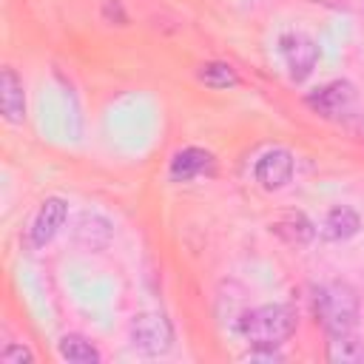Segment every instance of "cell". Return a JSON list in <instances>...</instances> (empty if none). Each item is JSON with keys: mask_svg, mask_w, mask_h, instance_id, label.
Returning <instances> with one entry per match:
<instances>
[{"mask_svg": "<svg viewBox=\"0 0 364 364\" xmlns=\"http://www.w3.org/2000/svg\"><path fill=\"white\" fill-rule=\"evenodd\" d=\"M296 330V313L287 304H262L239 318V333L250 347H279Z\"/></svg>", "mask_w": 364, "mask_h": 364, "instance_id": "6da1fadb", "label": "cell"}, {"mask_svg": "<svg viewBox=\"0 0 364 364\" xmlns=\"http://www.w3.org/2000/svg\"><path fill=\"white\" fill-rule=\"evenodd\" d=\"M57 350L65 361H74V364H97L100 361V350L82 336H63Z\"/></svg>", "mask_w": 364, "mask_h": 364, "instance_id": "9a60e30c", "label": "cell"}, {"mask_svg": "<svg viewBox=\"0 0 364 364\" xmlns=\"http://www.w3.org/2000/svg\"><path fill=\"white\" fill-rule=\"evenodd\" d=\"M245 358L247 361H267V364H273V361H282V353L276 347H250V353Z\"/></svg>", "mask_w": 364, "mask_h": 364, "instance_id": "e0dca14e", "label": "cell"}, {"mask_svg": "<svg viewBox=\"0 0 364 364\" xmlns=\"http://www.w3.org/2000/svg\"><path fill=\"white\" fill-rule=\"evenodd\" d=\"M327 358L336 364L364 361V344L353 333H333L327 341Z\"/></svg>", "mask_w": 364, "mask_h": 364, "instance_id": "7c38bea8", "label": "cell"}, {"mask_svg": "<svg viewBox=\"0 0 364 364\" xmlns=\"http://www.w3.org/2000/svg\"><path fill=\"white\" fill-rule=\"evenodd\" d=\"M199 82H205L208 88H216V91H225V88H233L239 85V74L230 63H222V60H210V63H202L199 71H196Z\"/></svg>", "mask_w": 364, "mask_h": 364, "instance_id": "4fadbf2b", "label": "cell"}, {"mask_svg": "<svg viewBox=\"0 0 364 364\" xmlns=\"http://www.w3.org/2000/svg\"><path fill=\"white\" fill-rule=\"evenodd\" d=\"M353 102H355V88H353L347 80L324 82L321 88H316V91L307 94V105H310L316 114L327 117V119L350 114Z\"/></svg>", "mask_w": 364, "mask_h": 364, "instance_id": "5b68a950", "label": "cell"}, {"mask_svg": "<svg viewBox=\"0 0 364 364\" xmlns=\"http://www.w3.org/2000/svg\"><path fill=\"white\" fill-rule=\"evenodd\" d=\"M0 361L3 364H31L34 361V353L28 347H20V344H11L0 353Z\"/></svg>", "mask_w": 364, "mask_h": 364, "instance_id": "2e32d148", "label": "cell"}, {"mask_svg": "<svg viewBox=\"0 0 364 364\" xmlns=\"http://www.w3.org/2000/svg\"><path fill=\"white\" fill-rule=\"evenodd\" d=\"M316 316L321 318L327 336L333 333H353L358 321V296L344 282H327L313 296Z\"/></svg>", "mask_w": 364, "mask_h": 364, "instance_id": "7a4b0ae2", "label": "cell"}, {"mask_svg": "<svg viewBox=\"0 0 364 364\" xmlns=\"http://www.w3.org/2000/svg\"><path fill=\"white\" fill-rule=\"evenodd\" d=\"M279 54H282V63H284L290 80H296V82L307 80L313 74L316 63H318V46L304 31H287V34H282L279 37Z\"/></svg>", "mask_w": 364, "mask_h": 364, "instance_id": "3957f363", "label": "cell"}, {"mask_svg": "<svg viewBox=\"0 0 364 364\" xmlns=\"http://www.w3.org/2000/svg\"><path fill=\"white\" fill-rule=\"evenodd\" d=\"M65 216H68V205L65 199L60 196H48L40 202L34 219H31V228H28V239L34 247H46L57 233L60 228L65 225Z\"/></svg>", "mask_w": 364, "mask_h": 364, "instance_id": "52a82bcc", "label": "cell"}, {"mask_svg": "<svg viewBox=\"0 0 364 364\" xmlns=\"http://www.w3.org/2000/svg\"><path fill=\"white\" fill-rule=\"evenodd\" d=\"M213 168V156L205 148H182L173 154L171 165H168V176L173 182H191L202 173H208Z\"/></svg>", "mask_w": 364, "mask_h": 364, "instance_id": "9c48e42d", "label": "cell"}, {"mask_svg": "<svg viewBox=\"0 0 364 364\" xmlns=\"http://www.w3.org/2000/svg\"><path fill=\"white\" fill-rule=\"evenodd\" d=\"M273 230L282 239H287L290 245H304V242L313 239V225H310V219L304 213H284V216H279L273 222Z\"/></svg>", "mask_w": 364, "mask_h": 364, "instance_id": "5bb4252c", "label": "cell"}, {"mask_svg": "<svg viewBox=\"0 0 364 364\" xmlns=\"http://www.w3.org/2000/svg\"><path fill=\"white\" fill-rule=\"evenodd\" d=\"M361 230V216L358 210H353L350 205H336L327 210L324 222H321V233L330 242H347Z\"/></svg>", "mask_w": 364, "mask_h": 364, "instance_id": "30bf717a", "label": "cell"}, {"mask_svg": "<svg viewBox=\"0 0 364 364\" xmlns=\"http://www.w3.org/2000/svg\"><path fill=\"white\" fill-rule=\"evenodd\" d=\"M253 176L264 191H279L293 179V154L287 148H267L256 165Z\"/></svg>", "mask_w": 364, "mask_h": 364, "instance_id": "8992f818", "label": "cell"}, {"mask_svg": "<svg viewBox=\"0 0 364 364\" xmlns=\"http://www.w3.org/2000/svg\"><path fill=\"white\" fill-rule=\"evenodd\" d=\"M131 341L148 355L168 353L173 344V327L162 313H139L131 321Z\"/></svg>", "mask_w": 364, "mask_h": 364, "instance_id": "277c9868", "label": "cell"}, {"mask_svg": "<svg viewBox=\"0 0 364 364\" xmlns=\"http://www.w3.org/2000/svg\"><path fill=\"white\" fill-rule=\"evenodd\" d=\"M74 239L88 247H102L111 239V225L100 213H82L74 225Z\"/></svg>", "mask_w": 364, "mask_h": 364, "instance_id": "8fae6325", "label": "cell"}, {"mask_svg": "<svg viewBox=\"0 0 364 364\" xmlns=\"http://www.w3.org/2000/svg\"><path fill=\"white\" fill-rule=\"evenodd\" d=\"M0 111L3 119L17 125L26 117V91H23V80L17 77L14 68H3L0 71Z\"/></svg>", "mask_w": 364, "mask_h": 364, "instance_id": "ba28073f", "label": "cell"}]
</instances>
